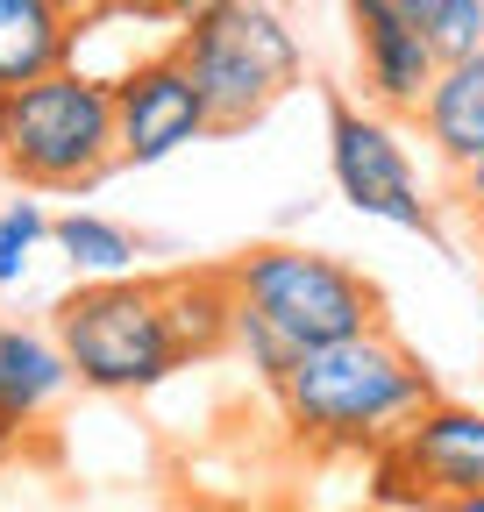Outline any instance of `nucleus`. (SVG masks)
Listing matches in <instances>:
<instances>
[{
    "instance_id": "412c9836",
    "label": "nucleus",
    "mask_w": 484,
    "mask_h": 512,
    "mask_svg": "<svg viewBox=\"0 0 484 512\" xmlns=\"http://www.w3.org/2000/svg\"><path fill=\"white\" fill-rule=\"evenodd\" d=\"M442 512H484V498H456V505H442Z\"/></svg>"
},
{
    "instance_id": "f257e3e1",
    "label": "nucleus",
    "mask_w": 484,
    "mask_h": 512,
    "mask_svg": "<svg viewBox=\"0 0 484 512\" xmlns=\"http://www.w3.org/2000/svg\"><path fill=\"white\" fill-rule=\"evenodd\" d=\"M271 392L285 406V427L307 448H321V456H363V463H378L385 448L442 399L435 370L392 328H363L349 342L299 349Z\"/></svg>"
},
{
    "instance_id": "f3484780",
    "label": "nucleus",
    "mask_w": 484,
    "mask_h": 512,
    "mask_svg": "<svg viewBox=\"0 0 484 512\" xmlns=\"http://www.w3.org/2000/svg\"><path fill=\"white\" fill-rule=\"evenodd\" d=\"M93 8H136V15H178L186 22L193 8H207V0H93Z\"/></svg>"
},
{
    "instance_id": "9b49d317",
    "label": "nucleus",
    "mask_w": 484,
    "mask_h": 512,
    "mask_svg": "<svg viewBox=\"0 0 484 512\" xmlns=\"http://www.w3.org/2000/svg\"><path fill=\"white\" fill-rule=\"evenodd\" d=\"M79 22L72 0H0V93L65 72L79 57Z\"/></svg>"
},
{
    "instance_id": "ddd939ff",
    "label": "nucleus",
    "mask_w": 484,
    "mask_h": 512,
    "mask_svg": "<svg viewBox=\"0 0 484 512\" xmlns=\"http://www.w3.org/2000/svg\"><path fill=\"white\" fill-rule=\"evenodd\" d=\"M164 313H171V328H178L186 363L221 356L228 335H235V285H228V264H221V271H171V278H164Z\"/></svg>"
},
{
    "instance_id": "5701e85b",
    "label": "nucleus",
    "mask_w": 484,
    "mask_h": 512,
    "mask_svg": "<svg viewBox=\"0 0 484 512\" xmlns=\"http://www.w3.org/2000/svg\"><path fill=\"white\" fill-rule=\"evenodd\" d=\"M72 8H79V15H86V8H93V0H72Z\"/></svg>"
},
{
    "instance_id": "39448f33",
    "label": "nucleus",
    "mask_w": 484,
    "mask_h": 512,
    "mask_svg": "<svg viewBox=\"0 0 484 512\" xmlns=\"http://www.w3.org/2000/svg\"><path fill=\"white\" fill-rule=\"evenodd\" d=\"M228 285L292 356L321 349V342H349L363 328H385L378 285L356 264H342V256L299 249V242H257L250 256L228 264Z\"/></svg>"
},
{
    "instance_id": "9d476101",
    "label": "nucleus",
    "mask_w": 484,
    "mask_h": 512,
    "mask_svg": "<svg viewBox=\"0 0 484 512\" xmlns=\"http://www.w3.org/2000/svg\"><path fill=\"white\" fill-rule=\"evenodd\" d=\"M79 384L65 342H57L50 328H22V320H0V420H15L22 434L57 413V399H65Z\"/></svg>"
},
{
    "instance_id": "7ed1b4c3",
    "label": "nucleus",
    "mask_w": 484,
    "mask_h": 512,
    "mask_svg": "<svg viewBox=\"0 0 484 512\" xmlns=\"http://www.w3.org/2000/svg\"><path fill=\"white\" fill-rule=\"evenodd\" d=\"M171 43L207 93L214 136H235V128L264 121L299 86V72H307L299 29L285 22L278 0H207V8H193L178 22Z\"/></svg>"
},
{
    "instance_id": "aec40b11",
    "label": "nucleus",
    "mask_w": 484,
    "mask_h": 512,
    "mask_svg": "<svg viewBox=\"0 0 484 512\" xmlns=\"http://www.w3.org/2000/svg\"><path fill=\"white\" fill-rule=\"evenodd\" d=\"M15 441H22V427H15V420H0V463L15 456Z\"/></svg>"
},
{
    "instance_id": "0eeeda50",
    "label": "nucleus",
    "mask_w": 484,
    "mask_h": 512,
    "mask_svg": "<svg viewBox=\"0 0 484 512\" xmlns=\"http://www.w3.org/2000/svg\"><path fill=\"white\" fill-rule=\"evenodd\" d=\"M371 470H378V498L413 505V512H442L456 498H484V406L435 399Z\"/></svg>"
},
{
    "instance_id": "4468645a",
    "label": "nucleus",
    "mask_w": 484,
    "mask_h": 512,
    "mask_svg": "<svg viewBox=\"0 0 484 512\" xmlns=\"http://www.w3.org/2000/svg\"><path fill=\"white\" fill-rule=\"evenodd\" d=\"M50 249L72 264V278H79V285L143 278V271H136V256H143V235H136V228H121L114 214H86V207L57 214V228H50Z\"/></svg>"
},
{
    "instance_id": "20e7f679",
    "label": "nucleus",
    "mask_w": 484,
    "mask_h": 512,
    "mask_svg": "<svg viewBox=\"0 0 484 512\" xmlns=\"http://www.w3.org/2000/svg\"><path fill=\"white\" fill-rule=\"evenodd\" d=\"M50 335L65 342L86 392L136 399L157 392L164 377L186 370L178 328L164 313V278H107V285H72L50 306Z\"/></svg>"
},
{
    "instance_id": "a211bd4d",
    "label": "nucleus",
    "mask_w": 484,
    "mask_h": 512,
    "mask_svg": "<svg viewBox=\"0 0 484 512\" xmlns=\"http://www.w3.org/2000/svg\"><path fill=\"white\" fill-rule=\"evenodd\" d=\"M456 192H463V207H470V214L484 207V157H477V164H470V171L456 178Z\"/></svg>"
},
{
    "instance_id": "f03ea898",
    "label": "nucleus",
    "mask_w": 484,
    "mask_h": 512,
    "mask_svg": "<svg viewBox=\"0 0 484 512\" xmlns=\"http://www.w3.org/2000/svg\"><path fill=\"white\" fill-rule=\"evenodd\" d=\"M121 164L114 79L65 64L36 86L0 93V171L22 192H86Z\"/></svg>"
},
{
    "instance_id": "6e6552de",
    "label": "nucleus",
    "mask_w": 484,
    "mask_h": 512,
    "mask_svg": "<svg viewBox=\"0 0 484 512\" xmlns=\"http://www.w3.org/2000/svg\"><path fill=\"white\" fill-rule=\"evenodd\" d=\"M114 136H121V164H164L186 143L214 136L207 93L193 79V64L178 57V43H164L157 57H136L129 72H114Z\"/></svg>"
},
{
    "instance_id": "f8f14e48",
    "label": "nucleus",
    "mask_w": 484,
    "mask_h": 512,
    "mask_svg": "<svg viewBox=\"0 0 484 512\" xmlns=\"http://www.w3.org/2000/svg\"><path fill=\"white\" fill-rule=\"evenodd\" d=\"M413 121H420V143L435 150V164H442L449 178H463V171L484 157V50L442 64L435 93L420 100Z\"/></svg>"
},
{
    "instance_id": "2eb2a0df",
    "label": "nucleus",
    "mask_w": 484,
    "mask_h": 512,
    "mask_svg": "<svg viewBox=\"0 0 484 512\" xmlns=\"http://www.w3.org/2000/svg\"><path fill=\"white\" fill-rule=\"evenodd\" d=\"M399 15L428 36V50H435L442 64L484 50V0H399Z\"/></svg>"
},
{
    "instance_id": "dca6fc26",
    "label": "nucleus",
    "mask_w": 484,
    "mask_h": 512,
    "mask_svg": "<svg viewBox=\"0 0 484 512\" xmlns=\"http://www.w3.org/2000/svg\"><path fill=\"white\" fill-rule=\"evenodd\" d=\"M57 214H43V200H8L0 207V292H15L36 264V249L50 242Z\"/></svg>"
},
{
    "instance_id": "423d86ee",
    "label": "nucleus",
    "mask_w": 484,
    "mask_h": 512,
    "mask_svg": "<svg viewBox=\"0 0 484 512\" xmlns=\"http://www.w3.org/2000/svg\"><path fill=\"white\" fill-rule=\"evenodd\" d=\"M328 171H335V192L363 221L435 235V200L420 192V164H413L406 136L385 121V107L328 100Z\"/></svg>"
},
{
    "instance_id": "4be33fe9",
    "label": "nucleus",
    "mask_w": 484,
    "mask_h": 512,
    "mask_svg": "<svg viewBox=\"0 0 484 512\" xmlns=\"http://www.w3.org/2000/svg\"><path fill=\"white\" fill-rule=\"evenodd\" d=\"M470 221H477V242H484V207H477V214H470Z\"/></svg>"
},
{
    "instance_id": "1a4fd4ad",
    "label": "nucleus",
    "mask_w": 484,
    "mask_h": 512,
    "mask_svg": "<svg viewBox=\"0 0 484 512\" xmlns=\"http://www.w3.org/2000/svg\"><path fill=\"white\" fill-rule=\"evenodd\" d=\"M356 64H363L371 107H385V114H420V100H428L435 79H442V57L428 50V36H420L399 8L356 22Z\"/></svg>"
},
{
    "instance_id": "6ab92c4d",
    "label": "nucleus",
    "mask_w": 484,
    "mask_h": 512,
    "mask_svg": "<svg viewBox=\"0 0 484 512\" xmlns=\"http://www.w3.org/2000/svg\"><path fill=\"white\" fill-rule=\"evenodd\" d=\"M349 8V22H363V15H385V8H399V0H342Z\"/></svg>"
}]
</instances>
